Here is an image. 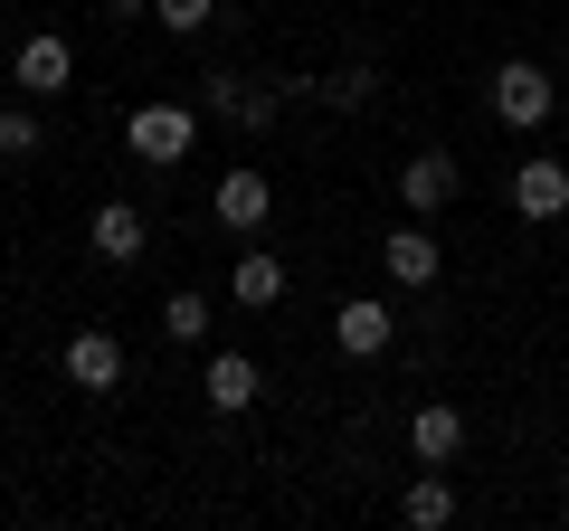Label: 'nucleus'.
Instances as JSON below:
<instances>
[{
  "label": "nucleus",
  "instance_id": "nucleus-14",
  "mask_svg": "<svg viewBox=\"0 0 569 531\" xmlns=\"http://www.w3.org/2000/svg\"><path fill=\"white\" fill-rule=\"evenodd\" d=\"M228 294H238L247 313H257V304H276V294H284V266L266 257V247H247V257L228 266Z\"/></svg>",
  "mask_w": 569,
  "mask_h": 531
},
{
  "label": "nucleus",
  "instance_id": "nucleus-7",
  "mask_svg": "<svg viewBox=\"0 0 569 531\" xmlns=\"http://www.w3.org/2000/svg\"><path fill=\"white\" fill-rule=\"evenodd\" d=\"M512 209H522L531 228L569 219V162H522V171H512Z\"/></svg>",
  "mask_w": 569,
  "mask_h": 531
},
{
  "label": "nucleus",
  "instance_id": "nucleus-18",
  "mask_svg": "<svg viewBox=\"0 0 569 531\" xmlns=\"http://www.w3.org/2000/svg\"><path fill=\"white\" fill-rule=\"evenodd\" d=\"M162 332H171V342H200V332H209V304H200V294H171V304H162Z\"/></svg>",
  "mask_w": 569,
  "mask_h": 531
},
{
  "label": "nucleus",
  "instance_id": "nucleus-16",
  "mask_svg": "<svg viewBox=\"0 0 569 531\" xmlns=\"http://www.w3.org/2000/svg\"><path fill=\"white\" fill-rule=\"evenodd\" d=\"M0 162H39V114L29 104H0Z\"/></svg>",
  "mask_w": 569,
  "mask_h": 531
},
{
  "label": "nucleus",
  "instance_id": "nucleus-3",
  "mask_svg": "<svg viewBox=\"0 0 569 531\" xmlns=\"http://www.w3.org/2000/svg\"><path fill=\"white\" fill-rule=\"evenodd\" d=\"M200 114L238 123V133H266V123H276V86H257V77H200Z\"/></svg>",
  "mask_w": 569,
  "mask_h": 531
},
{
  "label": "nucleus",
  "instance_id": "nucleus-20",
  "mask_svg": "<svg viewBox=\"0 0 569 531\" xmlns=\"http://www.w3.org/2000/svg\"><path fill=\"white\" fill-rule=\"evenodd\" d=\"M142 10H152V0H104V20H142Z\"/></svg>",
  "mask_w": 569,
  "mask_h": 531
},
{
  "label": "nucleus",
  "instance_id": "nucleus-6",
  "mask_svg": "<svg viewBox=\"0 0 569 531\" xmlns=\"http://www.w3.org/2000/svg\"><path fill=\"white\" fill-rule=\"evenodd\" d=\"M10 77H20V96H67V77H77V58H67L58 29H39V39H20V58H10Z\"/></svg>",
  "mask_w": 569,
  "mask_h": 531
},
{
  "label": "nucleus",
  "instance_id": "nucleus-10",
  "mask_svg": "<svg viewBox=\"0 0 569 531\" xmlns=\"http://www.w3.org/2000/svg\"><path fill=\"white\" fill-rule=\"evenodd\" d=\"M219 219L238 228V238H257V228L276 219V190H266V171H228V181H219Z\"/></svg>",
  "mask_w": 569,
  "mask_h": 531
},
{
  "label": "nucleus",
  "instance_id": "nucleus-8",
  "mask_svg": "<svg viewBox=\"0 0 569 531\" xmlns=\"http://www.w3.org/2000/svg\"><path fill=\"white\" fill-rule=\"evenodd\" d=\"M380 266H389V285H399V294H418V285H437V275H447V247L427 238V228H399V238L380 247Z\"/></svg>",
  "mask_w": 569,
  "mask_h": 531
},
{
  "label": "nucleus",
  "instance_id": "nucleus-17",
  "mask_svg": "<svg viewBox=\"0 0 569 531\" xmlns=\"http://www.w3.org/2000/svg\"><path fill=\"white\" fill-rule=\"evenodd\" d=\"M152 20H162L171 39H200V29L219 20V0H152Z\"/></svg>",
  "mask_w": 569,
  "mask_h": 531
},
{
  "label": "nucleus",
  "instance_id": "nucleus-19",
  "mask_svg": "<svg viewBox=\"0 0 569 531\" xmlns=\"http://www.w3.org/2000/svg\"><path fill=\"white\" fill-rule=\"evenodd\" d=\"M370 86H380V77H370V67H342V77H332L323 96H332V104H342V114H351V104H370Z\"/></svg>",
  "mask_w": 569,
  "mask_h": 531
},
{
  "label": "nucleus",
  "instance_id": "nucleus-11",
  "mask_svg": "<svg viewBox=\"0 0 569 531\" xmlns=\"http://www.w3.org/2000/svg\"><path fill=\"white\" fill-rule=\"evenodd\" d=\"M86 238H96V257H104V266H133L142 247H152V238H142V209H133V200H104Z\"/></svg>",
  "mask_w": 569,
  "mask_h": 531
},
{
  "label": "nucleus",
  "instance_id": "nucleus-9",
  "mask_svg": "<svg viewBox=\"0 0 569 531\" xmlns=\"http://www.w3.org/2000/svg\"><path fill=\"white\" fill-rule=\"evenodd\" d=\"M67 380L96 389V399L123 389V342H114V332H77V342H67Z\"/></svg>",
  "mask_w": 569,
  "mask_h": 531
},
{
  "label": "nucleus",
  "instance_id": "nucleus-12",
  "mask_svg": "<svg viewBox=\"0 0 569 531\" xmlns=\"http://www.w3.org/2000/svg\"><path fill=\"white\" fill-rule=\"evenodd\" d=\"M200 389H209V409H219V418H238V409H257V389H266V380H257V361H247V351H219Z\"/></svg>",
  "mask_w": 569,
  "mask_h": 531
},
{
  "label": "nucleus",
  "instance_id": "nucleus-5",
  "mask_svg": "<svg viewBox=\"0 0 569 531\" xmlns=\"http://www.w3.org/2000/svg\"><path fill=\"white\" fill-rule=\"evenodd\" d=\"M389 332H399V313H389L380 294H351V304L332 313V342H342L351 361H380V351H389Z\"/></svg>",
  "mask_w": 569,
  "mask_h": 531
},
{
  "label": "nucleus",
  "instance_id": "nucleus-4",
  "mask_svg": "<svg viewBox=\"0 0 569 531\" xmlns=\"http://www.w3.org/2000/svg\"><path fill=\"white\" fill-rule=\"evenodd\" d=\"M456 181H466V171H456V152H408V162H399V200L418 209V219H437V209L456 200Z\"/></svg>",
  "mask_w": 569,
  "mask_h": 531
},
{
  "label": "nucleus",
  "instance_id": "nucleus-15",
  "mask_svg": "<svg viewBox=\"0 0 569 531\" xmlns=\"http://www.w3.org/2000/svg\"><path fill=\"white\" fill-rule=\"evenodd\" d=\"M399 522H408V531H447V522H456V493H447V474H418V484L399 493Z\"/></svg>",
  "mask_w": 569,
  "mask_h": 531
},
{
  "label": "nucleus",
  "instance_id": "nucleus-13",
  "mask_svg": "<svg viewBox=\"0 0 569 531\" xmlns=\"http://www.w3.org/2000/svg\"><path fill=\"white\" fill-rule=\"evenodd\" d=\"M456 447H466V418L456 409H418L408 418V455H418V465H456Z\"/></svg>",
  "mask_w": 569,
  "mask_h": 531
},
{
  "label": "nucleus",
  "instance_id": "nucleus-2",
  "mask_svg": "<svg viewBox=\"0 0 569 531\" xmlns=\"http://www.w3.org/2000/svg\"><path fill=\"white\" fill-rule=\"evenodd\" d=\"M493 114L522 123V133L550 123V67L541 58H503V67H493Z\"/></svg>",
  "mask_w": 569,
  "mask_h": 531
},
{
  "label": "nucleus",
  "instance_id": "nucleus-1",
  "mask_svg": "<svg viewBox=\"0 0 569 531\" xmlns=\"http://www.w3.org/2000/svg\"><path fill=\"white\" fill-rule=\"evenodd\" d=\"M123 143H133V162L171 171L190 143H200V104H133V123H123Z\"/></svg>",
  "mask_w": 569,
  "mask_h": 531
}]
</instances>
